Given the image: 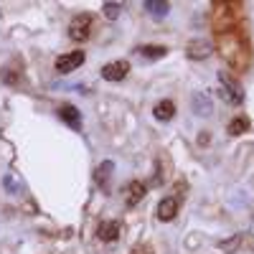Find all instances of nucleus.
<instances>
[{"label":"nucleus","instance_id":"6","mask_svg":"<svg viewBox=\"0 0 254 254\" xmlns=\"http://www.w3.org/2000/svg\"><path fill=\"white\" fill-rule=\"evenodd\" d=\"M178 208H181V201H178L176 196H165V198L155 206V216L168 224V221H173V219L178 216Z\"/></svg>","mask_w":254,"mask_h":254},{"label":"nucleus","instance_id":"1","mask_svg":"<svg viewBox=\"0 0 254 254\" xmlns=\"http://www.w3.org/2000/svg\"><path fill=\"white\" fill-rule=\"evenodd\" d=\"M94 31V15L92 13H76L69 23V38L76 41V44H84V41L92 38Z\"/></svg>","mask_w":254,"mask_h":254},{"label":"nucleus","instance_id":"18","mask_svg":"<svg viewBox=\"0 0 254 254\" xmlns=\"http://www.w3.org/2000/svg\"><path fill=\"white\" fill-rule=\"evenodd\" d=\"M239 242H242V237H234V239H231V242H221L219 247H221L224 252H234V249L239 247Z\"/></svg>","mask_w":254,"mask_h":254},{"label":"nucleus","instance_id":"16","mask_svg":"<svg viewBox=\"0 0 254 254\" xmlns=\"http://www.w3.org/2000/svg\"><path fill=\"white\" fill-rule=\"evenodd\" d=\"M3 81H5V84H10V87H15V84L23 81V74H20V69H15V71H13V64H10V66H5V69H3Z\"/></svg>","mask_w":254,"mask_h":254},{"label":"nucleus","instance_id":"14","mask_svg":"<svg viewBox=\"0 0 254 254\" xmlns=\"http://www.w3.org/2000/svg\"><path fill=\"white\" fill-rule=\"evenodd\" d=\"M193 110H196V115H201V117H208V115H211V102H208L206 94H196V97H193Z\"/></svg>","mask_w":254,"mask_h":254},{"label":"nucleus","instance_id":"11","mask_svg":"<svg viewBox=\"0 0 254 254\" xmlns=\"http://www.w3.org/2000/svg\"><path fill=\"white\" fill-rule=\"evenodd\" d=\"M112 171H115V163H112V160H104V163L97 168V171H94V181H97V186H107Z\"/></svg>","mask_w":254,"mask_h":254},{"label":"nucleus","instance_id":"17","mask_svg":"<svg viewBox=\"0 0 254 254\" xmlns=\"http://www.w3.org/2000/svg\"><path fill=\"white\" fill-rule=\"evenodd\" d=\"M102 13H104V18H107V20H117L120 13H122V3H104L102 5Z\"/></svg>","mask_w":254,"mask_h":254},{"label":"nucleus","instance_id":"8","mask_svg":"<svg viewBox=\"0 0 254 254\" xmlns=\"http://www.w3.org/2000/svg\"><path fill=\"white\" fill-rule=\"evenodd\" d=\"M97 237H99L102 242H115V239H120V224H117V221H102V224L97 226Z\"/></svg>","mask_w":254,"mask_h":254},{"label":"nucleus","instance_id":"13","mask_svg":"<svg viewBox=\"0 0 254 254\" xmlns=\"http://www.w3.org/2000/svg\"><path fill=\"white\" fill-rule=\"evenodd\" d=\"M145 10H150L153 15L163 18L168 10H171V3H165V0H147V3H145Z\"/></svg>","mask_w":254,"mask_h":254},{"label":"nucleus","instance_id":"4","mask_svg":"<svg viewBox=\"0 0 254 254\" xmlns=\"http://www.w3.org/2000/svg\"><path fill=\"white\" fill-rule=\"evenodd\" d=\"M127 74H130V61H125V59L102 66V79H107V81H122Z\"/></svg>","mask_w":254,"mask_h":254},{"label":"nucleus","instance_id":"2","mask_svg":"<svg viewBox=\"0 0 254 254\" xmlns=\"http://www.w3.org/2000/svg\"><path fill=\"white\" fill-rule=\"evenodd\" d=\"M219 94H221V99L229 102V104H242V102H244L242 84L231 76V74H226V71L219 74Z\"/></svg>","mask_w":254,"mask_h":254},{"label":"nucleus","instance_id":"10","mask_svg":"<svg viewBox=\"0 0 254 254\" xmlns=\"http://www.w3.org/2000/svg\"><path fill=\"white\" fill-rule=\"evenodd\" d=\"M173 115H176V104H173L171 99H163V102L155 104V117H158L160 122H168Z\"/></svg>","mask_w":254,"mask_h":254},{"label":"nucleus","instance_id":"3","mask_svg":"<svg viewBox=\"0 0 254 254\" xmlns=\"http://www.w3.org/2000/svg\"><path fill=\"white\" fill-rule=\"evenodd\" d=\"M84 59H87V54H84V51L61 54V56L56 59V64H54V69H56V74H71L74 69H79L81 64H84Z\"/></svg>","mask_w":254,"mask_h":254},{"label":"nucleus","instance_id":"5","mask_svg":"<svg viewBox=\"0 0 254 254\" xmlns=\"http://www.w3.org/2000/svg\"><path fill=\"white\" fill-rule=\"evenodd\" d=\"M145 196H147V186L142 181H130L125 186V206L127 208H135Z\"/></svg>","mask_w":254,"mask_h":254},{"label":"nucleus","instance_id":"12","mask_svg":"<svg viewBox=\"0 0 254 254\" xmlns=\"http://www.w3.org/2000/svg\"><path fill=\"white\" fill-rule=\"evenodd\" d=\"M247 130H249V120H247L244 115H242V117H234V120L226 125V132L234 135V137H237V135H244Z\"/></svg>","mask_w":254,"mask_h":254},{"label":"nucleus","instance_id":"15","mask_svg":"<svg viewBox=\"0 0 254 254\" xmlns=\"http://www.w3.org/2000/svg\"><path fill=\"white\" fill-rule=\"evenodd\" d=\"M137 54H142L145 59H163L168 54V49L165 46H140Z\"/></svg>","mask_w":254,"mask_h":254},{"label":"nucleus","instance_id":"19","mask_svg":"<svg viewBox=\"0 0 254 254\" xmlns=\"http://www.w3.org/2000/svg\"><path fill=\"white\" fill-rule=\"evenodd\" d=\"M130 254H153V247L150 244H135L130 249Z\"/></svg>","mask_w":254,"mask_h":254},{"label":"nucleus","instance_id":"7","mask_svg":"<svg viewBox=\"0 0 254 254\" xmlns=\"http://www.w3.org/2000/svg\"><path fill=\"white\" fill-rule=\"evenodd\" d=\"M59 117L66 122L71 130H81V112L74 107V104H61V107H59Z\"/></svg>","mask_w":254,"mask_h":254},{"label":"nucleus","instance_id":"9","mask_svg":"<svg viewBox=\"0 0 254 254\" xmlns=\"http://www.w3.org/2000/svg\"><path fill=\"white\" fill-rule=\"evenodd\" d=\"M186 51H188L190 59H206V56L214 54V46H211L208 41H190Z\"/></svg>","mask_w":254,"mask_h":254}]
</instances>
